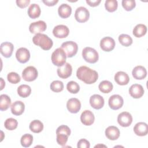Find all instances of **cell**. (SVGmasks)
<instances>
[{
  "mask_svg": "<svg viewBox=\"0 0 148 148\" xmlns=\"http://www.w3.org/2000/svg\"><path fill=\"white\" fill-rule=\"evenodd\" d=\"M76 76L86 84H91L97 82L98 78V74L96 71L86 66H82L77 69Z\"/></svg>",
  "mask_w": 148,
  "mask_h": 148,
  "instance_id": "obj_1",
  "label": "cell"
},
{
  "mask_svg": "<svg viewBox=\"0 0 148 148\" xmlns=\"http://www.w3.org/2000/svg\"><path fill=\"white\" fill-rule=\"evenodd\" d=\"M33 43L44 50H50L53 45V40L46 34H38L32 38Z\"/></svg>",
  "mask_w": 148,
  "mask_h": 148,
  "instance_id": "obj_2",
  "label": "cell"
},
{
  "mask_svg": "<svg viewBox=\"0 0 148 148\" xmlns=\"http://www.w3.org/2000/svg\"><path fill=\"white\" fill-rule=\"evenodd\" d=\"M66 55L61 47L56 49L51 54L52 63L58 67L62 66L66 63Z\"/></svg>",
  "mask_w": 148,
  "mask_h": 148,
  "instance_id": "obj_3",
  "label": "cell"
},
{
  "mask_svg": "<svg viewBox=\"0 0 148 148\" xmlns=\"http://www.w3.org/2000/svg\"><path fill=\"white\" fill-rule=\"evenodd\" d=\"M82 57L87 62L94 64L97 62L99 58L97 51L90 47H86L82 50Z\"/></svg>",
  "mask_w": 148,
  "mask_h": 148,
  "instance_id": "obj_4",
  "label": "cell"
},
{
  "mask_svg": "<svg viewBox=\"0 0 148 148\" xmlns=\"http://www.w3.org/2000/svg\"><path fill=\"white\" fill-rule=\"evenodd\" d=\"M65 51L66 57L71 58L75 56L77 52V44L73 41H66L62 43L61 47Z\"/></svg>",
  "mask_w": 148,
  "mask_h": 148,
  "instance_id": "obj_5",
  "label": "cell"
},
{
  "mask_svg": "<svg viewBox=\"0 0 148 148\" xmlns=\"http://www.w3.org/2000/svg\"><path fill=\"white\" fill-rule=\"evenodd\" d=\"M38 76V71L33 66L26 67L22 72L23 79L27 82H32L35 80Z\"/></svg>",
  "mask_w": 148,
  "mask_h": 148,
  "instance_id": "obj_6",
  "label": "cell"
},
{
  "mask_svg": "<svg viewBox=\"0 0 148 148\" xmlns=\"http://www.w3.org/2000/svg\"><path fill=\"white\" fill-rule=\"evenodd\" d=\"M90 17V12L88 10L83 7L80 6L76 9L75 13V18L79 23H85L88 21Z\"/></svg>",
  "mask_w": 148,
  "mask_h": 148,
  "instance_id": "obj_7",
  "label": "cell"
},
{
  "mask_svg": "<svg viewBox=\"0 0 148 148\" xmlns=\"http://www.w3.org/2000/svg\"><path fill=\"white\" fill-rule=\"evenodd\" d=\"M124 103V100L121 96L118 94L112 95L108 101L109 107L113 110H118L120 109Z\"/></svg>",
  "mask_w": 148,
  "mask_h": 148,
  "instance_id": "obj_8",
  "label": "cell"
},
{
  "mask_svg": "<svg viewBox=\"0 0 148 148\" xmlns=\"http://www.w3.org/2000/svg\"><path fill=\"white\" fill-rule=\"evenodd\" d=\"M115 45L116 43L114 40L110 36L104 37L100 41L101 49L103 51L106 52L112 51L114 49Z\"/></svg>",
  "mask_w": 148,
  "mask_h": 148,
  "instance_id": "obj_9",
  "label": "cell"
},
{
  "mask_svg": "<svg viewBox=\"0 0 148 148\" xmlns=\"http://www.w3.org/2000/svg\"><path fill=\"white\" fill-rule=\"evenodd\" d=\"M46 28V23L42 20L32 23L29 26V30L30 32L35 35L38 34H41V32H44Z\"/></svg>",
  "mask_w": 148,
  "mask_h": 148,
  "instance_id": "obj_10",
  "label": "cell"
},
{
  "mask_svg": "<svg viewBox=\"0 0 148 148\" xmlns=\"http://www.w3.org/2000/svg\"><path fill=\"white\" fill-rule=\"evenodd\" d=\"M117 122L121 127H129L132 122V117L129 112H121L117 116Z\"/></svg>",
  "mask_w": 148,
  "mask_h": 148,
  "instance_id": "obj_11",
  "label": "cell"
},
{
  "mask_svg": "<svg viewBox=\"0 0 148 148\" xmlns=\"http://www.w3.org/2000/svg\"><path fill=\"white\" fill-rule=\"evenodd\" d=\"M53 35L57 38H65L69 34V29L65 25H58L56 26L53 30Z\"/></svg>",
  "mask_w": 148,
  "mask_h": 148,
  "instance_id": "obj_12",
  "label": "cell"
},
{
  "mask_svg": "<svg viewBox=\"0 0 148 148\" xmlns=\"http://www.w3.org/2000/svg\"><path fill=\"white\" fill-rule=\"evenodd\" d=\"M16 57L19 62L26 63L30 58L29 51L25 47H20L16 51Z\"/></svg>",
  "mask_w": 148,
  "mask_h": 148,
  "instance_id": "obj_13",
  "label": "cell"
},
{
  "mask_svg": "<svg viewBox=\"0 0 148 148\" xmlns=\"http://www.w3.org/2000/svg\"><path fill=\"white\" fill-rule=\"evenodd\" d=\"M58 76L61 79H67L71 76L72 68L70 64L66 62L64 65L60 66L57 69Z\"/></svg>",
  "mask_w": 148,
  "mask_h": 148,
  "instance_id": "obj_14",
  "label": "cell"
},
{
  "mask_svg": "<svg viewBox=\"0 0 148 148\" xmlns=\"http://www.w3.org/2000/svg\"><path fill=\"white\" fill-rule=\"evenodd\" d=\"M90 103L92 108L95 109H100L103 108L105 101L103 98L99 94H94L90 98Z\"/></svg>",
  "mask_w": 148,
  "mask_h": 148,
  "instance_id": "obj_15",
  "label": "cell"
},
{
  "mask_svg": "<svg viewBox=\"0 0 148 148\" xmlns=\"http://www.w3.org/2000/svg\"><path fill=\"white\" fill-rule=\"evenodd\" d=\"M95 120V117L93 113L89 110H85L83 111L80 115L81 122L84 125H92Z\"/></svg>",
  "mask_w": 148,
  "mask_h": 148,
  "instance_id": "obj_16",
  "label": "cell"
},
{
  "mask_svg": "<svg viewBox=\"0 0 148 148\" xmlns=\"http://www.w3.org/2000/svg\"><path fill=\"white\" fill-rule=\"evenodd\" d=\"M66 108L69 112L72 113H77L81 108V103L78 99L72 98L67 101Z\"/></svg>",
  "mask_w": 148,
  "mask_h": 148,
  "instance_id": "obj_17",
  "label": "cell"
},
{
  "mask_svg": "<svg viewBox=\"0 0 148 148\" xmlns=\"http://www.w3.org/2000/svg\"><path fill=\"white\" fill-rule=\"evenodd\" d=\"M144 89L142 85L139 84H132L129 88L130 95L135 99L141 98L144 94Z\"/></svg>",
  "mask_w": 148,
  "mask_h": 148,
  "instance_id": "obj_18",
  "label": "cell"
},
{
  "mask_svg": "<svg viewBox=\"0 0 148 148\" xmlns=\"http://www.w3.org/2000/svg\"><path fill=\"white\" fill-rule=\"evenodd\" d=\"M14 50L13 45L9 42H5L1 44L0 52L1 54L5 58L11 57Z\"/></svg>",
  "mask_w": 148,
  "mask_h": 148,
  "instance_id": "obj_19",
  "label": "cell"
},
{
  "mask_svg": "<svg viewBox=\"0 0 148 148\" xmlns=\"http://www.w3.org/2000/svg\"><path fill=\"white\" fill-rule=\"evenodd\" d=\"M105 135L108 139L112 140H115L117 139L120 136V130L117 127L111 125L109 126L105 130Z\"/></svg>",
  "mask_w": 148,
  "mask_h": 148,
  "instance_id": "obj_20",
  "label": "cell"
},
{
  "mask_svg": "<svg viewBox=\"0 0 148 148\" xmlns=\"http://www.w3.org/2000/svg\"><path fill=\"white\" fill-rule=\"evenodd\" d=\"M134 133L139 136H146L148 133V126L146 123L139 122L134 127Z\"/></svg>",
  "mask_w": 148,
  "mask_h": 148,
  "instance_id": "obj_21",
  "label": "cell"
},
{
  "mask_svg": "<svg viewBox=\"0 0 148 148\" xmlns=\"http://www.w3.org/2000/svg\"><path fill=\"white\" fill-rule=\"evenodd\" d=\"M114 80L117 84L121 86L127 85L130 82V77L128 74L123 71H119L114 77Z\"/></svg>",
  "mask_w": 148,
  "mask_h": 148,
  "instance_id": "obj_22",
  "label": "cell"
},
{
  "mask_svg": "<svg viewBox=\"0 0 148 148\" xmlns=\"http://www.w3.org/2000/svg\"><path fill=\"white\" fill-rule=\"evenodd\" d=\"M132 75L134 79L136 80H142L146 77L147 71L143 66L138 65L133 69Z\"/></svg>",
  "mask_w": 148,
  "mask_h": 148,
  "instance_id": "obj_23",
  "label": "cell"
},
{
  "mask_svg": "<svg viewBox=\"0 0 148 148\" xmlns=\"http://www.w3.org/2000/svg\"><path fill=\"white\" fill-rule=\"evenodd\" d=\"M25 109L24 103L20 101L14 102L11 105V112L15 116H20L22 114Z\"/></svg>",
  "mask_w": 148,
  "mask_h": 148,
  "instance_id": "obj_24",
  "label": "cell"
},
{
  "mask_svg": "<svg viewBox=\"0 0 148 148\" xmlns=\"http://www.w3.org/2000/svg\"><path fill=\"white\" fill-rule=\"evenodd\" d=\"M58 13L60 17L62 18H66L71 16L72 13V8L69 5L66 3H62L58 7Z\"/></svg>",
  "mask_w": 148,
  "mask_h": 148,
  "instance_id": "obj_25",
  "label": "cell"
},
{
  "mask_svg": "<svg viewBox=\"0 0 148 148\" xmlns=\"http://www.w3.org/2000/svg\"><path fill=\"white\" fill-rule=\"evenodd\" d=\"M27 13L30 18L35 19L40 16L41 10L38 4L32 3L28 8Z\"/></svg>",
  "mask_w": 148,
  "mask_h": 148,
  "instance_id": "obj_26",
  "label": "cell"
},
{
  "mask_svg": "<svg viewBox=\"0 0 148 148\" xmlns=\"http://www.w3.org/2000/svg\"><path fill=\"white\" fill-rule=\"evenodd\" d=\"M147 32V27L142 24H137L133 29V35L136 38H140L144 36Z\"/></svg>",
  "mask_w": 148,
  "mask_h": 148,
  "instance_id": "obj_27",
  "label": "cell"
},
{
  "mask_svg": "<svg viewBox=\"0 0 148 148\" xmlns=\"http://www.w3.org/2000/svg\"><path fill=\"white\" fill-rule=\"evenodd\" d=\"M29 130L34 133H39L43 130V124L39 120H34L29 124Z\"/></svg>",
  "mask_w": 148,
  "mask_h": 148,
  "instance_id": "obj_28",
  "label": "cell"
},
{
  "mask_svg": "<svg viewBox=\"0 0 148 148\" xmlns=\"http://www.w3.org/2000/svg\"><path fill=\"white\" fill-rule=\"evenodd\" d=\"M0 110L1 111L6 110L11 105L10 97L6 94H2L0 96Z\"/></svg>",
  "mask_w": 148,
  "mask_h": 148,
  "instance_id": "obj_29",
  "label": "cell"
},
{
  "mask_svg": "<svg viewBox=\"0 0 148 148\" xmlns=\"http://www.w3.org/2000/svg\"><path fill=\"white\" fill-rule=\"evenodd\" d=\"M18 95L23 98L28 97L31 93V88L27 84H21L17 88Z\"/></svg>",
  "mask_w": 148,
  "mask_h": 148,
  "instance_id": "obj_30",
  "label": "cell"
},
{
  "mask_svg": "<svg viewBox=\"0 0 148 148\" xmlns=\"http://www.w3.org/2000/svg\"><path fill=\"white\" fill-rule=\"evenodd\" d=\"M98 88L101 92L106 94L109 93L113 90V86L110 82L108 80H103L99 83Z\"/></svg>",
  "mask_w": 148,
  "mask_h": 148,
  "instance_id": "obj_31",
  "label": "cell"
},
{
  "mask_svg": "<svg viewBox=\"0 0 148 148\" xmlns=\"http://www.w3.org/2000/svg\"><path fill=\"white\" fill-rule=\"evenodd\" d=\"M119 41L120 43L125 47L130 46L132 43V38L127 34H121L119 36Z\"/></svg>",
  "mask_w": 148,
  "mask_h": 148,
  "instance_id": "obj_32",
  "label": "cell"
},
{
  "mask_svg": "<svg viewBox=\"0 0 148 148\" xmlns=\"http://www.w3.org/2000/svg\"><path fill=\"white\" fill-rule=\"evenodd\" d=\"M33 142V136L29 134H25L23 135L20 139V143L24 147H29Z\"/></svg>",
  "mask_w": 148,
  "mask_h": 148,
  "instance_id": "obj_33",
  "label": "cell"
},
{
  "mask_svg": "<svg viewBox=\"0 0 148 148\" xmlns=\"http://www.w3.org/2000/svg\"><path fill=\"white\" fill-rule=\"evenodd\" d=\"M105 7L109 12H113L117 9V1L116 0H107L105 2Z\"/></svg>",
  "mask_w": 148,
  "mask_h": 148,
  "instance_id": "obj_34",
  "label": "cell"
},
{
  "mask_svg": "<svg viewBox=\"0 0 148 148\" xmlns=\"http://www.w3.org/2000/svg\"><path fill=\"white\" fill-rule=\"evenodd\" d=\"M17 121L13 118H8L5 120L4 123V126L6 128V129L10 131H12L16 129V128L17 127Z\"/></svg>",
  "mask_w": 148,
  "mask_h": 148,
  "instance_id": "obj_35",
  "label": "cell"
},
{
  "mask_svg": "<svg viewBox=\"0 0 148 148\" xmlns=\"http://www.w3.org/2000/svg\"><path fill=\"white\" fill-rule=\"evenodd\" d=\"M50 87L53 92H59L64 90V84L61 81L54 80L51 82Z\"/></svg>",
  "mask_w": 148,
  "mask_h": 148,
  "instance_id": "obj_36",
  "label": "cell"
},
{
  "mask_svg": "<svg viewBox=\"0 0 148 148\" xmlns=\"http://www.w3.org/2000/svg\"><path fill=\"white\" fill-rule=\"evenodd\" d=\"M67 90L72 94H76L80 90V86L76 82L70 81L66 84Z\"/></svg>",
  "mask_w": 148,
  "mask_h": 148,
  "instance_id": "obj_37",
  "label": "cell"
},
{
  "mask_svg": "<svg viewBox=\"0 0 148 148\" xmlns=\"http://www.w3.org/2000/svg\"><path fill=\"white\" fill-rule=\"evenodd\" d=\"M7 79L10 83L17 84L20 82L21 78L17 73L12 72L8 74Z\"/></svg>",
  "mask_w": 148,
  "mask_h": 148,
  "instance_id": "obj_38",
  "label": "cell"
},
{
  "mask_svg": "<svg viewBox=\"0 0 148 148\" xmlns=\"http://www.w3.org/2000/svg\"><path fill=\"white\" fill-rule=\"evenodd\" d=\"M122 6L127 11H131L136 6V2L134 0H123Z\"/></svg>",
  "mask_w": 148,
  "mask_h": 148,
  "instance_id": "obj_39",
  "label": "cell"
},
{
  "mask_svg": "<svg viewBox=\"0 0 148 148\" xmlns=\"http://www.w3.org/2000/svg\"><path fill=\"white\" fill-rule=\"evenodd\" d=\"M56 134H57L56 140H57V143L61 146H65L68 141L69 136L66 134H62V133H57Z\"/></svg>",
  "mask_w": 148,
  "mask_h": 148,
  "instance_id": "obj_40",
  "label": "cell"
},
{
  "mask_svg": "<svg viewBox=\"0 0 148 148\" xmlns=\"http://www.w3.org/2000/svg\"><path fill=\"white\" fill-rule=\"evenodd\" d=\"M71 129L69 128V127L65 125H61L59 126L56 130V134L62 133L69 136L71 135Z\"/></svg>",
  "mask_w": 148,
  "mask_h": 148,
  "instance_id": "obj_41",
  "label": "cell"
},
{
  "mask_svg": "<svg viewBox=\"0 0 148 148\" xmlns=\"http://www.w3.org/2000/svg\"><path fill=\"white\" fill-rule=\"evenodd\" d=\"M77 147L78 148H89L90 147V143L87 139H81L78 141Z\"/></svg>",
  "mask_w": 148,
  "mask_h": 148,
  "instance_id": "obj_42",
  "label": "cell"
},
{
  "mask_svg": "<svg viewBox=\"0 0 148 148\" xmlns=\"http://www.w3.org/2000/svg\"><path fill=\"white\" fill-rule=\"evenodd\" d=\"M30 0H17L16 3L17 6H18L20 8H25L30 3Z\"/></svg>",
  "mask_w": 148,
  "mask_h": 148,
  "instance_id": "obj_43",
  "label": "cell"
},
{
  "mask_svg": "<svg viewBox=\"0 0 148 148\" xmlns=\"http://www.w3.org/2000/svg\"><path fill=\"white\" fill-rule=\"evenodd\" d=\"M101 0H95V1H90V0H86V3L91 7H95L101 3Z\"/></svg>",
  "mask_w": 148,
  "mask_h": 148,
  "instance_id": "obj_44",
  "label": "cell"
},
{
  "mask_svg": "<svg viewBox=\"0 0 148 148\" xmlns=\"http://www.w3.org/2000/svg\"><path fill=\"white\" fill-rule=\"evenodd\" d=\"M42 2L46 5L48 6H54L56 3H57L58 2V0H51V1H49V0H43Z\"/></svg>",
  "mask_w": 148,
  "mask_h": 148,
  "instance_id": "obj_45",
  "label": "cell"
},
{
  "mask_svg": "<svg viewBox=\"0 0 148 148\" xmlns=\"http://www.w3.org/2000/svg\"><path fill=\"white\" fill-rule=\"evenodd\" d=\"M5 86V83L3 81V79L1 77V90H2L3 88V87Z\"/></svg>",
  "mask_w": 148,
  "mask_h": 148,
  "instance_id": "obj_46",
  "label": "cell"
}]
</instances>
